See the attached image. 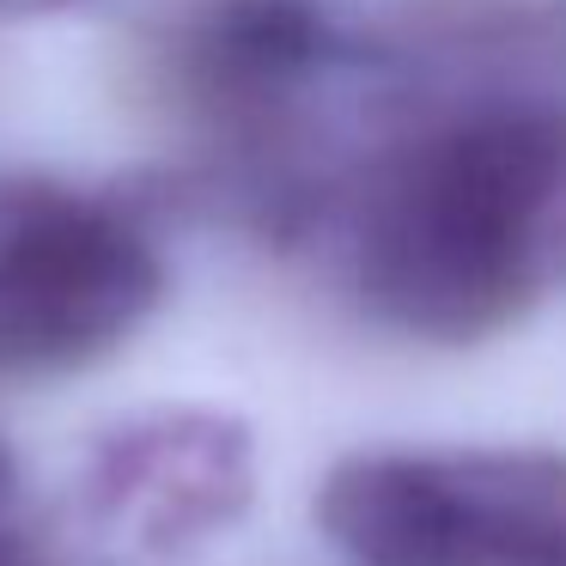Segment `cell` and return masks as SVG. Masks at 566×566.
<instances>
[{"instance_id": "1", "label": "cell", "mask_w": 566, "mask_h": 566, "mask_svg": "<svg viewBox=\"0 0 566 566\" xmlns=\"http://www.w3.org/2000/svg\"><path fill=\"white\" fill-rule=\"evenodd\" d=\"M366 311L432 347L512 329L566 286V111L481 98L402 135L354 201Z\"/></svg>"}, {"instance_id": "2", "label": "cell", "mask_w": 566, "mask_h": 566, "mask_svg": "<svg viewBox=\"0 0 566 566\" xmlns=\"http://www.w3.org/2000/svg\"><path fill=\"white\" fill-rule=\"evenodd\" d=\"M347 566H566L560 451H359L317 488Z\"/></svg>"}, {"instance_id": "3", "label": "cell", "mask_w": 566, "mask_h": 566, "mask_svg": "<svg viewBox=\"0 0 566 566\" xmlns=\"http://www.w3.org/2000/svg\"><path fill=\"white\" fill-rule=\"evenodd\" d=\"M165 262L135 208L67 177H0V371L62 378L147 323Z\"/></svg>"}, {"instance_id": "4", "label": "cell", "mask_w": 566, "mask_h": 566, "mask_svg": "<svg viewBox=\"0 0 566 566\" xmlns=\"http://www.w3.org/2000/svg\"><path fill=\"white\" fill-rule=\"evenodd\" d=\"M256 488L250 432L213 408H165L98 439L86 463V505L135 548L184 554L238 524Z\"/></svg>"}, {"instance_id": "5", "label": "cell", "mask_w": 566, "mask_h": 566, "mask_svg": "<svg viewBox=\"0 0 566 566\" xmlns=\"http://www.w3.org/2000/svg\"><path fill=\"white\" fill-rule=\"evenodd\" d=\"M335 55L323 0H196L159 43L165 92L201 123H262Z\"/></svg>"}, {"instance_id": "6", "label": "cell", "mask_w": 566, "mask_h": 566, "mask_svg": "<svg viewBox=\"0 0 566 566\" xmlns=\"http://www.w3.org/2000/svg\"><path fill=\"white\" fill-rule=\"evenodd\" d=\"M92 0H0V19H43V13H74Z\"/></svg>"}, {"instance_id": "7", "label": "cell", "mask_w": 566, "mask_h": 566, "mask_svg": "<svg viewBox=\"0 0 566 566\" xmlns=\"http://www.w3.org/2000/svg\"><path fill=\"white\" fill-rule=\"evenodd\" d=\"M7 475H13V469H7V439H0V500H7Z\"/></svg>"}]
</instances>
